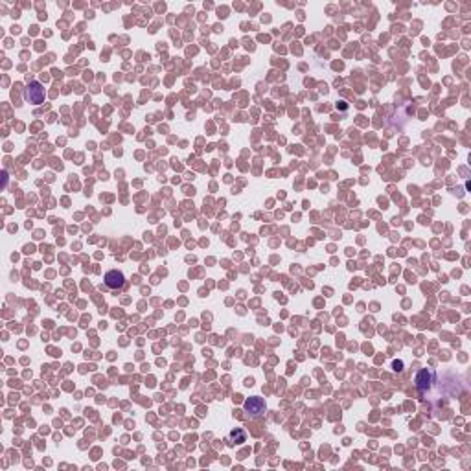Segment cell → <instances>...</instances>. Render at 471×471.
<instances>
[{
	"instance_id": "cell-4",
	"label": "cell",
	"mask_w": 471,
	"mask_h": 471,
	"mask_svg": "<svg viewBox=\"0 0 471 471\" xmlns=\"http://www.w3.org/2000/svg\"><path fill=\"white\" fill-rule=\"evenodd\" d=\"M431 383H433V372L431 370H420L416 375V386L420 388V390H427L429 386H431Z\"/></svg>"
},
{
	"instance_id": "cell-5",
	"label": "cell",
	"mask_w": 471,
	"mask_h": 471,
	"mask_svg": "<svg viewBox=\"0 0 471 471\" xmlns=\"http://www.w3.org/2000/svg\"><path fill=\"white\" fill-rule=\"evenodd\" d=\"M245 442V433L241 429H236L230 433V444H243Z\"/></svg>"
},
{
	"instance_id": "cell-1",
	"label": "cell",
	"mask_w": 471,
	"mask_h": 471,
	"mask_svg": "<svg viewBox=\"0 0 471 471\" xmlns=\"http://www.w3.org/2000/svg\"><path fill=\"white\" fill-rule=\"evenodd\" d=\"M24 100L33 105H39V103L44 102V89L39 81H32L30 85L24 89Z\"/></svg>"
},
{
	"instance_id": "cell-3",
	"label": "cell",
	"mask_w": 471,
	"mask_h": 471,
	"mask_svg": "<svg viewBox=\"0 0 471 471\" xmlns=\"http://www.w3.org/2000/svg\"><path fill=\"white\" fill-rule=\"evenodd\" d=\"M243 407H245V411L249 412V414H252V416H260V414L265 411V402H263L262 398L254 396V398H249Z\"/></svg>"
},
{
	"instance_id": "cell-2",
	"label": "cell",
	"mask_w": 471,
	"mask_h": 471,
	"mask_svg": "<svg viewBox=\"0 0 471 471\" xmlns=\"http://www.w3.org/2000/svg\"><path fill=\"white\" fill-rule=\"evenodd\" d=\"M105 285H107L109 289H122L123 285H125V276H123V273H120V271H109L107 274H105Z\"/></svg>"
}]
</instances>
